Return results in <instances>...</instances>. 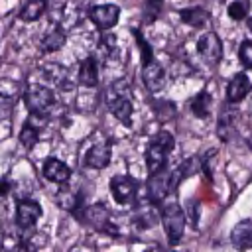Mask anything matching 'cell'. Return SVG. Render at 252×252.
I'll return each instance as SVG.
<instances>
[{
	"label": "cell",
	"mask_w": 252,
	"mask_h": 252,
	"mask_svg": "<svg viewBox=\"0 0 252 252\" xmlns=\"http://www.w3.org/2000/svg\"><path fill=\"white\" fill-rule=\"evenodd\" d=\"M234 124H236V112L226 104L222 106L220 114H219V138L224 140V142H230L232 136H234Z\"/></svg>",
	"instance_id": "15"
},
{
	"label": "cell",
	"mask_w": 252,
	"mask_h": 252,
	"mask_svg": "<svg viewBox=\"0 0 252 252\" xmlns=\"http://www.w3.org/2000/svg\"><path fill=\"white\" fill-rule=\"evenodd\" d=\"M173 150V136L169 132H158L150 146H148V152H146V165H148V171L154 173L161 167H165V161H167V156L169 152Z\"/></svg>",
	"instance_id": "2"
},
{
	"label": "cell",
	"mask_w": 252,
	"mask_h": 252,
	"mask_svg": "<svg viewBox=\"0 0 252 252\" xmlns=\"http://www.w3.org/2000/svg\"><path fill=\"white\" fill-rule=\"evenodd\" d=\"M197 51L199 55L209 63V65H217L222 59V43L219 39L217 33L213 32H205L199 41H197Z\"/></svg>",
	"instance_id": "7"
},
{
	"label": "cell",
	"mask_w": 252,
	"mask_h": 252,
	"mask_svg": "<svg viewBox=\"0 0 252 252\" xmlns=\"http://www.w3.org/2000/svg\"><path fill=\"white\" fill-rule=\"evenodd\" d=\"M118 16H120V8L116 4H100V6H94L89 12L91 22L98 30H110L112 26H116Z\"/></svg>",
	"instance_id": "8"
},
{
	"label": "cell",
	"mask_w": 252,
	"mask_h": 252,
	"mask_svg": "<svg viewBox=\"0 0 252 252\" xmlns=\"http://www.w3.org/2000/svg\"><path fill=\"white\" fill-rule=\"evenodd\" d=\"M79 85L83 87H96L98 83V67H96V61L94 57H87L83 59L81 67H79V77H77Z\"/></svg>",
	"instance_id": "16"
},
{
	"label": "cell",
	"mask_w": 252,
	"mask_h": 252,
	"mask_svg": "<svg viewBox=\"0 0 252 252\" xmlns=\"http://www.w3.org/2000/svg\"><path fill=\"white\" fill-rule=\"evenodd\" d=\"M230 238H232V244L238 246V248H248V246H252V219L240 220V222L232 228Z\"/></svg>",
	"instance_id": "17"
},
{
	"label": "cell",
	"mask_w": 252,
	"mask_h": 252,
	"mask_svg": "<svg viewBox=\"0 0 252 252\" xmlns=\"http://www.w3.org/2000/svg\"><path fill=\"white\" fill-rule=\"evenodd\" d=\"M37 140H39V130H37V126H33L32 122H26V124L22 126V130H20V142H22V146H24V148H33Z\"/></svg>",
	"instance_id": "25"
},
{
	"label": "cell",
	"mask_w": 252,
	"mask_h": 252,
	"mask_svg": "<svg viewBox=\"0 0 252 252\" xmlns=\"http://www.w3.org/2000/svg\"><path fill=\"white\" fill-rule=\"evenodd\" d=\"M110 152H112L110 142H108V140H102V142L94 144V146L87 152V156H85V163H87L89 167L102 169V167H106L108 161H110Z\"/></svg>",
	"instance_id": "12"
},
{
	"label": "cell",
	"mask_w": 252,
	"mask_h": 252,
	"mask_svg": "<svg viewBox=\"0 0 252 252\" xmlns=\"http://www.w3.org/2000/svg\"><path fill=\"white\" fill-rule=\"evenodd\" d=\"M248 30H250V32H252V16H250V18H248Z\"/></svg>",
	"instance_id": "32"
},
{
	"label": "cell",
	"mask_w": 252,
	"mask_h": 252,
	"mask_svg": "<svg viewBox=\"0 0 252 252\" xmlns=\"http://www.w3.org/2000/svg\"><path fill=\"white\" fill-rule=\"evenodd\" d=\"M110 191L116 203H130L136 197V181L128 175H116L110 179Z\"/></svg>",
	"instance_id": "10"
},
{
	"label": "cell",
	"mask_w": 252,
	"mask_h": 252,
	"mask_svg": "<svg viewBox=\"0 0 252 252\" xmlns=\"http://www.w3.org/2000/svg\"><path fill=\"white\" fill-rule=\"evenodd\" d=\"M53 100H55L53 91L43 85H32L26 91V104L32 114H43L53 104Z\"/></svg>",
	"instance_id": "5"
},
{
	"label": "cell",
	"mask_w": 252,
	"mask_h": 252,
	"mask_svg": "<svg viewBox=\"0 0 252 252\" xmlns=\"http://www.w3.org/2000/svg\"><path fill=\"white\" fill-rule=\"evenodd\" d=\"M12 189V183L8 179H0V195H8Z\"/></svg>",
	"instance_id": "31"
},
{
	"label": "cell",
	"mask_w": 252,
	"mask_h": 252,
	"mask_svg": "<svg viewBox=\"0 0 252 252\" xmlns=\"http://www.w3.org/2000/svg\"><path fill=\"white\" fill-rule=\"evenodd\" d=\"M179 16H181V22L189 24L191 28H203V26L207 24V20H209L207 12H205L203 8H199V6H195V8H185V10L179 12Z\"/></svg>",
	"instance_id": "20"
},
{
	"label": "cell",
	"mask_w": 252,
	"mask_h": 252,
	"mask_svg": "<svg viewBox=\"0 0 252 252\" xmlns=\"http://www.w3.org/2000/svg\"><path fill=\"white\" fill-rule=\"evenodd\" d=\"M134 220H136V224H138L140 228H150V226H154L156 220H158V213H156L154 205H152V203H146V205L138 207Z\"/></svg>",
	"instance_id": "21"
},
{
	"label": "cell",
	"mask_w": 252,
	"mask_h": 252,
	"mask_svg": "<svg viewBox=\"0 0 252 252\" xmlns=\"http://www.w3.org/2000/svg\"><path fill=\"white\" fill-rule=\"evenodd\" d=\"M134 32V37H136V41H138V45H140V53H142V63H148V61H152L154 59V49H152V45L146 41V37L134 28L132 30Z\"/></svg>",
	"instance_id": "26"
},
{
	"label": "cell",
	"mask_w": 252,
	"mask_h": 252,
	"mask_svg": "<svg viewBox=\"0 0 252 252\" xmlns=\"http://www.w3.org/2000/svg\"><path fill=\"white\" fill-rule=\"evenodd\" d=\"M159 219H161V224L165 228V234H167V240L171 244H177L183 236V230H185V215L181 211V207L177 203H167L161 207V213H159Z\"/></svg>",
	"instance_id": "3"
},
{
	"label": "cell",
	"mask_w": 252,
	"mask_h": 252,
	"mask_svg": "<svg viewBox=\"0 0 252 252\" xmlns=\"http://www.w3.org/2000/svg\"><path fill=\"white\" fill-rule=\"evenodd\" d=\"M106 104L110 112L122 122L130 124L132 122V98H130V83L126 79H118L110 85L106 91Z\"/></svg>",
	"instance_id": "1"
},
{
	"label": "cell",
	"mask_w": 252,
	"mask_h": 252,
	"mask_svg": "<svg viewBox=\"0 0 252 252\" xmlns=\"http://www.w3.org/2000/svg\"><path fill=\"white\" fill-rule=\"evenodd\" d=\"M211 104H213L211 94H209L207 91H203V93H199V94L193 96V100H191V110H193V114H195L197 118H207L209 112H211Z\"/></svg>",
	"instance_id": "22"
},
{
	"label": "cell",
	"mask_w": 252,
	"mask_h": 252,
	"mask_svg": "<svg viewBox=\"0 0 252 252\" xmlns=\"http://www.w3.org/2000/svg\"><path fill=\"white\" fill-rule=\"evenodd\" d=\"M250 91H252V83L246 77V73H236L226 85V98L228 102H240L246 98Z\"/></svg>",
	"instance_id": "13"
},
{
	"label": "cell",
	"mask_w": 252,
	"mask_h": 252,
	"mask_svg": "<svg viewBox=\"0 0 252 252\" xmlns=\"http://www.w3.org/2000/svg\"><path fill=\"white\" fill-rule=\"evenodd\" d=\"M65 4L67 0H45V10H47V18L53 26H59L63 22V14H65Z\"/></svg>",
	"instance_id": "24"
},
{
	"label": "cell",
	"mask_w": 252,
	"mask_h": 252,
	"mask_svg": "<svg viewBox=\"0 0 252 252\" xmlns=\"http://www.w3.org/2000/svg\"><path fill=\"white\" fill-rule=\"evenodd\" d=\"M43 177L47 181H53V183H65L69 181L71 177V169L67 163H63L61 159L57 158H49L45 163H43Z\"/></svg>",
	"instance_id": "14"
},
{
	"label": "cell",
	"mask_w": 252,
	"mask_h": 252,
	"mask_svg": "<svg viewBox=\"0 0 252 252\" xmlns=\"http://www.w3.org/2000/svg\"><path fill=\"white\" fill-rule=\"evenodd\" d=\"M45 12V0H30L26 2V6L20 12V20L22 22H35L43 16Z\"/></svg>",
	"instance_id": "23"
},
{
	"label": "cell",
	"mask_w": 252,
	"mask_h": 252,
	"mask_svg": "<svg viewBox=\"0 0 252 252\" xmlns=\"http://www.w3.org/2000/svg\"><path fill=\"white\" fill-rule=\"evenodd\" d=\"M159 10H161V0H148V2H146V6H144V16H146V24L154 22V20L158 18Z\"/></svg>",
	"instance_id": "29"
},
{
	"label": "cell",
	"mask_w": 252,
	"mask_h": 252,
	"mask_svg": "<svg viewBox=\"0 0 252 252\" xmlns=\"http://www.w3.org/2000/svg\"><path fill=\"white\" fill-rule=\"evenodd\" d=\"M65 41H67V37H65V32L59 28V26H55L51 32H47L45 35H43V39H41V51H45V53H51V51H57V49H61L63 45H65Z\"/></svg>",
	"instance_id": "18"
},
{
	"label": "cell",
	"mask_w": 252,
	"mask_h": 252,
	"mask_svg": "<svg viewBox=\"0 0 252 252\" xmlns=\"http://www.w3.org/2000/svg\"><path fill=\"white\" fill-rule=\"evenodd\" d=\"M148 197L152 203H161L173 189V177H171V169H158L154 173H150V179H148Z\"/></svg>",
	"instance_id": "4"
},
{
	"label": "cell",
	"mask_w": 252,
	"mask_h": 252,
	"mask_svg": "<svg viewBox=\"0 0 252 252\" xmlns=\"http://www.w3.org/2000/svg\"><path fill=\"white\" fill-rule=\"evenodd\" d=\"M228 16L232 20H244L248 16V4L246 0H234L232 4H228Z\"/></svg>",
	"instance_id": "27"
},
{
	"label": "cell",
	"mask_w": 252,
	"mask_h": 252,
	"mask_svg": "<svg viewBox=\"0 0 252 252\" xmlns=\"http://www.w3.org/2000/svg\"><path fill=\"white\" fill-rule=\"evenodd\" d=\"M142 79H144V85L152 91V93H158L163 89L165 85V73H163V67L152 59L148 63H142Z\"/></svg>",
	"instance_id": "11"
},
{
	"label": "cell",
	"mask_w": 252,
	"mask_h": 252,
	"mask_svg": "<svg viewBox=\"0 0 252 252\" xmlns=\"http://www.w3.org/2000/svg\"><path fill=\"white\" fill-rule=\"evenodd\" d=\"M238 59L244 67H250L252 69V41L250 39H244L240 43V49H238Z\"/></svg>",
	"instance_id": "28"
},
{
	"label": "cell",
	"mask_w": 252,
	"mask_h": 252,
	"mask_svg": "<svg viewBox=\"0 0 252 252\" xmlns=\"http://www.w3.org/2000/svg\"><path fill=\"white\" fill-rule=\"evenodd\" d=\"M57 205L65 211H77L81 209V195L71 187H61L57 193Z\"/></svg>",
	"instance_id": "19"
},
{
	"label": "cell",
	"mask_w": 252,
	"mask_h": 252,
	"mask_svg": "<svg viewBox=\"0 0 252 252\" xmlns=\"http://www.w3.org/2000/svg\"><path fill=\"white\" fill-rule=\"evenodd\" d=\"M100 49L104 51V53H112L114 49H116V35H112V33H106V35H102V41H100Z\"/></svg>",
	"instance_id": "30"
},
{
	"label": "cell",
	"mask_w": 252,
	"mask_h": 252,
	"mask_svg": "<svg viewBox=\"0 0 252 252\" xmlns=\"http://www.w3.org/2000/svg\"><path fill=\"white\" fill-rule=\"evenodd\" d=\"M77 217H81L87 224H91L94 230H104V232H116V228L112 226L110 222V213L104 205L96 203V205H91L87 209H83L81 213H77Z\"/></svg>",
	"instance_id": "6"
},
{
	"label": "cell",
	"mask_w": 252,
	"mask_h": 252,
	"mask_svg": "<svg viewBox=\"0 0 252 252\" xmlns=\"http://www.w3.org/2000/svg\"><path fill=\"white\" fill-rule=\"evenodd\" d=\"M39 217H41V207L37 205V201L24 199V201L18 203V207H16V222H18L20 228H24V230L33 228V224L37 222Z\"/></svg>",
	"instance_id": "9"
}]
</instances>
